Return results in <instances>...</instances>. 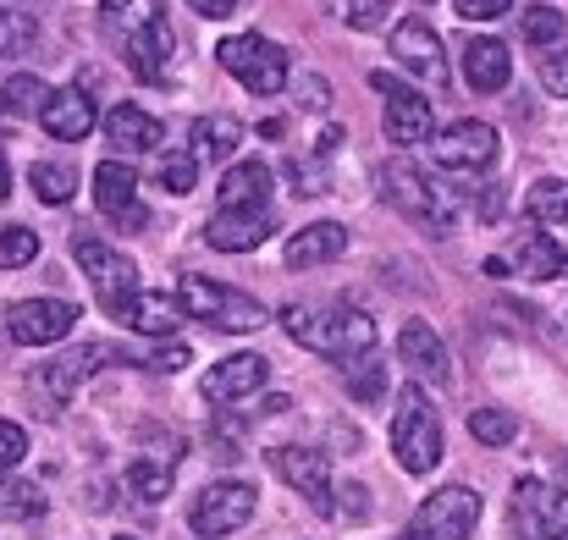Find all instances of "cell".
<instances>
[{
	"label": "cell",
	"instance_id": "6da1fadb",
	"mask_svg": "<svg viewBox=\"0 0 568 540\" xmlns=\"http://www.w3.org/2000/svg\"><path fill=\"white\" fill-rule=\"evenodd\" d=\"M276 320H282V332H287L298 348H310V354H321V359L354 364V359H371V348H376L371 315H359V309H348V304H287Z\"/></svg>",
	"mask_w": 568,
	"mask_h": 540
},
{
	"label": "cell",
	"instance_id": "7a4b0ae2",
	"mask_svg": "<svg viewBox=\"0 0 568 540\" xmlns=\"http://www.w3.org/2000/svg\"><path fill=\"white\" fill-rule=\"evenodd\" d=\"M72 254H78V265L89 271V282H94V293H100V309H105L116 326H128L133 304L144 298L139 265H133L128 254H116L111 243H100L94 232H72Z\"/></svg>",
	"mask_w": 568,
	"mask_h": 540
},
{
	"label": "cell",
	"instance_id": "3957f363",
	"mask_svg": "<svg viewBox=\"0 0 568 540\" xmlns=\"http://www.w3.org/2000/svg\"><path fill=\"white\" fill-rule=\"evenodd\" d=\"M172 298H178V309H183L189 320L215 326V332H260V326H271V309H265V304H254L248 293L215 287L210 276H183V282L172 287Z\"/></svg>",
	"mask_w": 568,
	"mask_h": 540
},
{
	"label": "cell",
	"instance_id": "277c9868",
	"mask_svg": "<svg viewBox=\"0 0 568 540\" xmlns=\"http://www.w3.org/2000/svg\"><path fill=\"white\" fill-rule=\"evenodd\" d=\"M392 452L408 475H430L442 463V419L425 397V386H403L397 391V414H392Z\"/></svg>",
	"mask_w": 568,
	"mask_h": 540
},
{
	"label": "cell",
	"instance_id": "5b68a950",
	"mask_svg": "<svg viewBox=\"0 0 568 540\" xmlns=\"http://www.w3.org/2000/svg\"><path fill=\"white\" fill-rule=\"evenodd\" d=\"M381 193H386L392 210H403L414 226H430V232L453 226V215H458V198L447 187H436L425 172H414L408 161H386L381 166Z\"/></svg>",
	"mask_w": 568,
	"mask_h": 540
},
{
	"label": "cell",
	"instance_id": "8992f818",
	"mask_svg": "<svg viewBox=\"0 0 568 540\" xmlns=\"http://www.w3.org/2000/svg\"><path fill=\"white\" fill-rule=\"evenodd\" d=\"M215 55H221V67H226L248 94H276V89H287V78H293L287 50L271 44L265 33H232V39H221Z\"/></svg>",
	"mask_w": 568,
	"mask_h": 540
},
{
	"label": "cell",
	"instance_id": "52a82bcc",
	"mask_svg": "<svg viewBox=\"0 0 568 540\" xmlns=\"http://www.w3.org/2000/svg\"><path fill=\"white\" fill-rule=\"evenodd\" d=\"M475 524H480V497L469 486H447L419 502V513L408 519V530L397 540H469Z\"/></svg>",
	"mask_w": 568,
	"mask_h": 540
},
{
	"label": "cell",
	"instance_id": "ba28073f",
	"mask_svg": "<svg viewBox=\"0 0 568 540\" xmlns=\"http://www.w3.org/2000/svg\"><path fill=\"white\" fill-rule=\"evenodd\" d=\"M254 486L248 480H215V486H204L199 497H193L189 508V530L204 540H221L232 536V530H243L248 519H254Z\"/></svg>",
	"mask_w": 568,
	"mask_h": 540
},
{
	"label": "cell",
	"instance_id": "9c48e42d",
	"mask_svg": "<svg viewBox=\"0 0 568 540\" xmlns=\"http://www.w3.org/2000/svg\"><path fill=\"white\" fill-rule=\"evenodd\" d=\"M514 536L519 540H568V491L547 480L514 486Z\"/></svg>",
	"mask_w": 568,
	"mask_h": 540
},
{
	"label": "cell",
	"instance_id": "30bf717a",
	"mask_svg": "<svg viewBox=\"0 0 568 540\" xmlns=\"http://www.w3.org/2000/svg\"><path fill=\"white\" fill-rule=\"evenodd\" d=\"M72 326H78V304H67V298H22V304L6 309V332L22 348H50Z\"/></svg>",
	"mask_w": 568,
	"mask_h": 540
},
{
	"label": "cell",
	"instance_id": "8fae6325",
	"mask_svg": "<svg viewBox=\"0 0 568 540\" xmlns=\"http://www.w3.org/2000/svg\"><path fill=\"white\" fill-rule=\"evenodd\" d=\"M371 83L386 94V116H381V128H386V139H392L397 150H414V144H425V139L436 133V122H430V100H419L414 89H403V83L386 78V72H376Z\"/></svg>",
	"mask_w": 568,
	"mask_h": 540
},
{
	"label": "cell",
	"instance_id": "7c38bea8",
	"mask_svg": "<svg viewBox=\"0 0 568 540\" xmlns=\"http://www.w3.org/2000/svg\"><path fill=\"white\" fill-rule=\"evenodd\" d=\"M497 150H503V139L491 122H453L436 133V161L447 172H486L497 161Z\"/></svg>",
	"mask_w": 568,
	"mask_h": 540
},
{
	"label": "cell",
	"instance_id": "4fadbf2b",
	"mask_svg": "<svg viewBox=\"0 0 568 540\" xmlns=\"http://www.w3.org/2000/svg\"><path fill=\"white\" fill-rule=\"evenodd\" d=\"M271 232H276V210H271V204H248V210H221V215L204 226V243L221 248V254H248V248H260Z\"/></svg>",
	"mask_w": 568,
	"mask_h": 540
},
{
	"label": "cell",
	"instance_id": "5bb4252c",
	"mask_svg": "<svg viewBox=\"0 0 568 540\" xmlns=\"http://www.w3.org/2000/svg\"><path fill=\"white\" fill-rule=\"evenodd\" d=\"M271 469H276L298 497H310V508L332 513V469H326V458H321L315 447H276V452H271Z\"/></svg>",
	"mask_w": 568,
	"mask_h": 540
},
{
	"label": "cell",
	"instance_id": "9a60e30c",
	"mask_svg": "<svg viewBox=\"0 0 568 540\" xmlns=\"http://www.w3.org/2000/svg\"><path fill=\"white\" fill-rule=\"evenodd\" d=\"M392 61H397L403 72L425 78V83H442V78H447V50H442V39H436L425 22H414V17L392 28Z\"/></svg>",
	"mask_w": 568,
	"mask_h": 540
},
{
	"label": "cell",
	"instance_id": "2e32d148",
	"mask_svg": "<svg viewBox=\"0 0 568 540\" xmlns=\"http://www.w3.org/2000/svg\"><path fill=\"white\" fill-rule=\"evenodd\" d=\"M94 204L116 221V226H128V232H139L150 215L139 210V172L133 166H122V161H105L100 172H94Z\"/></svg>",
	"mask_w": 568,
	"mask_h": 540
},
{
	"label": "cell",
	"instance_id": "e0dca14e",
	"mask_svg": "<svg viewBox=\"0 0 568 540\" xmlns=\"http://www.w3.org/2000/svg\"><path fill=\"white\" fill-rule=\"evenodd\" d=\"M265 375H271V364L260 359V354H232V359L204 369L199 391H204V403H243L248 391L265 386Z\"/></svg>",
	"mask_w": 568,
	"mask_h": 540
},
{
	"label": "cell",
	"instance_id": "ac0fdd59",
	"mask_svg": "<svg viewBox=\"0 0 568 540\" xmlns=\"http://www.w3.org/2000/svg\"><path fill=\"white\" fill-rule=\"evenodd\" d=\"M105 359H111L105 348H72V354H55L50 364L33 369V391H39L44 403H67V397L94 375V364H105Z\"/></svg>",
	"mask_w": 568,
	"mask_h": 540
},
{
	"label": "cell",
	"instance_id": "d6986e66",
	"mask_svg": "<svg viewBox=\"0 0 568 540\" xmlns=\"http://www.w3.org/2000/svg\"><path fill=\"white\" fill-rule=\"evenodd\" d=\"M397 354L408 364V375H419V380H430V386H447V380H453V359H447L436 326H425V320H408V326L397 332Z\"/></svg>",
	"mask_w": 568,
	"mask_h": 540
},
{
	"label": "cell",
	"instance_id": "ffe728a7",
	"mask_svg": "<svg viewBox=\"0 0 568 540\" xmlns=\"http://www.w3.org/2000/svg\"><path fill=\"white\" fill-rule=\"evenodd\" d=\"M39 128H44L50 139H61V144L89 139V133H94V105H89V94H83V89H50V105L39 111Z\"/></svg>",
	"mask_w": 568,
	"mask_h": 540
},
{
	"label": "cell",
	"instance_id": "44dd1931",
	"mask_svg": "<svg viewBox=\"0 0 568 540\" xmlns=\"http://www.w3.org/2000/svg\"><path fill=\"white\" fill-rule=\"evenodd\" d=\"M343 248H348V232H343L337 221H315V226H304L298 237H287L282 259H287V271H315V265H332Z\"/></svg>",
	"mask_w": 568,
	"mask_h": 540
},
{
	"label": "cell",
	"instance_id": "7402d4cb",
	"mask_svg": "<svg viewBox=\"0 0 568 540\" xmlns=\"http://www.w3.org/2000/svg\"><path fill=\"white\" fill-rule=\"evenodd\" d=\"M464 78H469L475 94H497V89H508V78H514L508 44H503V39H469V44H464Z\"/></svg>",
	"mask_w": 568,
	"mask_h": 540
},
{
	"label": "cell",
	"instance_id": "603a6c76",
	"mask_svg": "<svg viewBox=\"0 0 568 540\" xmlns=\"http://www.w3.org/2000/svg\"><path fill=\"white\" fill-rule=\"evenodd\" d=\"M105 139H111L116 150H161L166 128H161V116H150L144 105H111V111H105Z\"/></svg>",
	"mask_w": 568,
	"mask_h": 540
},
{
	"label": "cell",
	"instance_id": "cb8c5ba5",
	"mask_svg": "<svg viewBox=\"0 0 568 540\" xmlns=\"http://www.w3.org/2000/svg\"><path fill=\"white\" fill-rule=\"evenodd\" d=\"M122 55H128V67H133L144 83H166V61H172V22H155V28L133 33V39L122 44Z\"/></svg>",
	"mask_w": 568,
	"mask_h": 540
},
{
	"label": "cell",
	"instance_id": "d4e9b609",
	"mask_svg": "<svg viewBox=\"0 0 568 540\" xmlns=\"http://www.w3.org/2000/svg\"><path fill=\"white\" fill-rule=\"evenodd\" d=\"M271 193H276V177H271V166H260V161H243V166H232V172L221 177V210H248V204H271Z\"/></svg>",
	"mask_w": 568,
	"mask_h": 540
},
{
	"label": "cell",
	"instance_id": "484cf974",
	"mask_svg": "<svg viewBox=\"0 0 568 540\" xmlns=\"http://www.w3.org/2000/svg\"><path fill=\"white\" fill-rule=\"evenodd\" d=\"M100 22H105V33H116V44H128L133 33L166 22V11H161V0H100Z\"/></svg>",
	"mask_w": 568,
	"mask_h": 540
},
{
	"label": "cell",
	"instance_id": "4316f807",
	"mask_svg": "<svg viewBox=\"0 0 568 540\" xmlns=\"http://www.w3.org/2000/svg\"><path fill=\"white\" fill-rule=\"evenodd\" d=\"M525 282H552L558 271H564V248L552 243V237H541V232H525L519 243H514V259H508Z\"/></svg>",
	"mask_w": 568,
	"mask_h": 540
},
{
	"label": "cell",
	"instance_id": "83f0119b",
	"mask_svg": "<svg viewBox=\"0 0 568 540\" xmlns=\"http://www.w3.org/2000/svg\"><path fill=\"white\" fill-rule=\"evenodd\" d=\"M237 144H243V122H237V116H199V122H193V150H199V161H232Z\"/></svg>",
	"mask_w": 568,
	"mask_h": 540
},
{
	"label": "cell",
	"instance_id": "f1b7e54d",
	"mask_svg": "<svg viewBox=\"0 0 568 540\" xmlns=\"http://www.w3.org/2000/svg\"><path fill=\"white\" fill-rule=\"evenodd\" d=\"M44 513V491L33 480H22L17 469H0V519L22 524V519H39Z\"/></svg>",
	"mask_w": 568,
	"mask_h": 540
},
{
	"label": "cell",
	"instance_id": "f546056e",
	"mask_svg": "<svg viewBox=\"0 0 568 540\" xmlns=\"http://www.w3.org/2000/svg\"><path fill=\"white\" fill-rule=\"evenodd\" d=\"M525 210H530V221H541V226H564V221H568V182L564 177L530 182Z\"/></svg>",
	"mask_w": 568,
	"mask_h": 540
},
{
	"label": "cell",
	"instance_id": "4dcf8cb0",
	"mask_svg": "<svg viewBox=\"0 0 568 540\" xmlns=\"http://www.w3.org/2000/svg\"><path fill=\"white\" fill-rule=\"evenodd\" d=\"M128 491H133L139 502H166V491H172V463H166V458H133V463H128Z\"/></svg>",
	"mask_w": 568,
	"mask_h": 540
},
{
	"label": "cell",
	"instance_id": "1f68e13d",
	"mask_svg": "<svg viewBox=\"0 0 568 540\" xmlns=\"http://www.w3.org/2000/svg\"><path fill=\"white\" fill-rule=\"evenodd\" d=\"M519 28H525V39H530L536 50H552V44L564 39L568 17L558 11V6H547V0H530V6H525V17H519Z\"/></svg>",
	"mask_w": 568,
	"mask_h": 540
},
{
	"label": "cell",
	"instance_id": "d6a6232c",
	"mask_svg": "<svg viewBox=\"0 0 568 540\" xmlns=\"http://www.w3.org/2000/svg\"><path fill=\"white\" fill-rule=\"evenodd\" d=\"M28 187H33L44 204H67L72 187H78V172H72L67 161H39V166H28Z\"/></svg>",
	"mask_w": 568,
	"mask_h": 540
},
{
	"label": "cell",
	"instance_id": "836d02e7",
	"mask_svg": "<svg viewBox=\"0 0 568 540\" xmlns=\"http://www.w3.org/2000/svg\"><path fill=\"white\" fill-rule=\"evenodd\" d=\"M0 100H6V111H11V116H28V111L39 116V111L50 105V89H44L39 78H28V72H17V78H11V83L0 89Z\"/></svg>",
	"mask_w": 568,
	"mask_h": 540
},
{
	"label": "cell",
	"instance_id": "e575fe53",
	"mask_svg": "<svg viewBox=\"0 0 568 540\" xmlns=\"http://www.w3.org/2000/svg\"><path fill=\"white\" fill-rule=\"evenodd\" d=\"M28 50H33V17L0 6V61H17V55H28Z\"/></svg>",
	"mask_w": 568,
	"mask_h": 540
},
{
	"label": "cell",
	"instance_id": "d590c367",
	"mask_svg": "<svg viewBox=\"0 0 568 540\" xmlns=\"http://www.w3.org/2000/svg\"><path fill=\"white\" fill-rule=\"evenodd\" d=\"M469 430H475V441H486V447H503V441H514V414H503V408H475L469 414Z\"/></svg>",
	"mask_w": 568,
	"mask_h": 540
},
{
	"label": "cell",
	"instance_id": "8d00e7d4",
	"mask_svg": "<svg viewBox=\"0 0 568 540\" xmlns=\"http://www.w3.org/2000/svg\"><path fill=\"white\" fill-rule=\"evenodd\" d=\"M39 254V237L28 226H0V265H28Z\"/></svg>",
	"mask_w": 568,
	"mask_h": 540
},
{
	"label": "cell",
	"instance_id": "74e56055",
	"mask_svg": "<svg viewBox=\"0 0 568 540\" xmlns=\"http://www.w3.org/2000/svg\"><path fill=\"white\" fill-rule=\"evenodd\" d=\"M293 94H298L304 111H326V105H332V83H326L321 72H310V67L293 72Z\"/></svg>",
	"mask_w": 568,
	"mask_h": 540
},
{
	"label": "cell",
	"instance_id": "f35d334b",
	"mask_svg": "<svg viewBox=\"0 0 568 540\" xmlns=\"http://www.w3.org/2000/svg\"><path fill=\"white\" fill-rule=\"evenodd\" d=\"M381 386H386V375H381L376 359H354V364H348V391H354L359 403H376Z\"/></svg>",
	"mask_w": 568,
	"mask_h": 540
},
{
	"label": "cell",
	"instance_id": "ab89813d",
	"mask_svg": "<svg viewBox=\"0 0 568 540\" xmlns=\"http://www.w3.org/2000/svg\"><path fill=\"white\" fill-rule=\"evenodd\" d=\"M193 182H199V161L193 155H166L161 161V187L166 193H193Z\"/></svg>",
	"mask_w": 568,
	"mask_h": 540
},
{
	"label": "cell",
	"instance_id": "60d3db41",
	"mask_svg": "<svg viewBox=\"0 0 568 540\" xmlns=\"http://www.w3.org/2000/svg\"><path fill=\"white\" fill-rule=\"evenodd\" d=\"M536 67H541V89L558 94V100H568V50H547Z\"/></svg>",
	"mask_w": 568,
	"mask_h": 540
},
{
	"label": "cell",
	"instance_id": "b9f144b4",
	"mask_svg": "<svg viewBox=\"0 0 568 540\" xmlns=\"http://www.w3.org/2000/svg\"><path fill=\"white\" fill-rule=\"evenodd\" d=\"M22 458H28V430L11 425V419H0V469H17Z\"/></svg>",
	"mask_w": 568,
	"mask_h": 540
},
{
	"label": "cell",
	"instance_id": "7bdbcfd3",
	"mask_svg": "<svg viewBox=\"0 0 568 540\" xmlns=\"http://www.w3.org/2000/svg\"><path fill=\"white\" fill-rule=\"evenodd\" d=\"M386 6L392 0H343V17H348V28H381Z\"/></svg>",
	"mask_w": 568,
	"mask_h": 540
},
{
	"label": "cell",
	"instance_id": "ee69618b",
	"mask_svg": "<svg viewBox=\"0 0 568 540\" xmlns=\"http://www.w3.org/2000/svg\"><path fill=\"white\" fill-rule=\"evenodd\" d=\"M514 0H453V11L464 17V22H491V17H503Z\"/></svg>",
	"mask_w": 568,
	"mask_h": 540
},
{
	"label": "cell",
	"instance_id": "f6af8a7d",
	"mask_svg": "<svg viewBox=\"0 0 568 540\" xmlns=\"http://www.w3.org/2000/svg\"><path fill=\"white\" fill-rule=\"evenodd\" d=\"M183 364H189V348H183V343H166L161 354H150V369H161V375H166V369H183Z\"/></svg>",
	"mask_w": 568,
	"mask_h": 540
},
{
	"label": "cell",
	"instance_id": "bcb514c9",
	"mask_svg": "<svg viewBox=\"0 0 568 540\" xmlns=\"http://www.w3.org/2000/svg\"><path fill=\"white\" fill-rule=\"evenodd\" d=\"M193 11H199V17H232V6H237V0H189Z\"/></svg>",
	"mask_w": 568,
	"mask_h": 540
},
{
	"label": "cell",
	"instance_id": "7dc6e473",
	"mask_svg": "<svg viewBox=\"0 0 568 540\" xmlns=\"http://www.w3.org/2000/svg\"><path fill=\"white\" fill-rule=\"evenodd\" d=\"M343 502H348V519H359V513H371V497H365L359 486H348V491H343Z\"/></svg>",
	"mask_w": 568,
	"mask_h": 540
},
{
	"label": "cell",
	"instance_id": "c3c4849f",
	"mask_svg": "<svg viewBox=\"0 0 568 540\" xmlns=\"http://www.w3.org/2000/svg\"><path fill=\"white\" fill-rule=\"evenodd\" d=\"M11 122H17V116H11V111H6V100H0V133H6Z\"/></svg>",
	"mask_w": 568,
	"mask_h": 540
},
{
	"label": "cell",
	"instance_id": "681fc988",
	"mask_svg": "<svg viewBox=\"0 0 568 540\" xmlns=\"http://www.w3.org/2000/svg\"><path fill=\"white\" fill-rule=\"evenodd\" d=\"M6 193H11V172L0 166V198H6Z\"/></svg>",
	"mask_w": 568,
	"mask_h": 540
},
{
	"label": "cell",
	"instance_id": "f907efd6",
	"mask_svg": "<svg viewBox=\"0 0 568 540\" xmlns=\"http://www.w3.org/2000/svg\"><path fill=\"white\" fill-rule=\"evenodd\" d=\"M116 540H133V536H116Z\"/></svg>",
	"mask_w": 568,
	"mask_h": 540
},
{
	"label": "cell",
	"instance_id": "816d5d0a",
	"mask_svg": "<svg viewBox=\"0 0 568 540\" xmlns=\"http://www.w3.org/2000/svg\"><path fill=\"white\" fill-rule=\"evenodd\" d=\"M0 166H6V161H0Z\"/></svg>",
	"mask_w": 568,
	"mask_h": 540
}]
</instances>
